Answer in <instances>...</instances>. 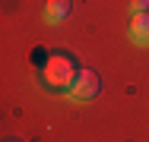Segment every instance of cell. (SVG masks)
<instances>
[{
  "label": "cell",
  "instance_id": "cell-1",
  "mask_svg": "<svg viewBox=\"0 0 149 142\" xmlns=\"http://www.w3.org/2000/svg\"><path fill=\"white\" fill-rule=\"evenodd\" d=\"M76 76H79V66H76V60L70 54H63V51L48 54L45 70H41V82L51 92H70V85L76 82Z\"/></svg>",
  "mask_w": 149,
  "mask_h": 142
},
{
  "label": "cell",
  "instance_id": "cell-2",
  "mask_svg": "<svg viewBox=\"0 0 149 142\" xmlns=\"http://www.w3.org/2000/svg\"><path fill=\"white\" fill-rule=\"evenodd\" d=\"M98 92H102V79H98V73H95V70H79V76H76V82L70 85L67 98L83 104V101H95Z\"/></svg>",
  "mask_w": 149,
  "mask_h": 142
},
{
  "label": "cell",
  "instance_id": "cell-3",
  "mask_svg": "<svg viewBox=\"0 0 149 142\" xmlns=\"http://www.w3.org/2000/svg\"><path fill=\"white\" fill-rule=\"evenodd\" d=\"M127 35L136 48H149V13H133L130 26H127Z\"/></svg>",
  "mask_w": 149,
  "mask_h": 142
},
{
  "label": "cell",
  "instance_id": "cell-4",
  "mask_svg": "<svg viewBox=\"0 0 149 142\" xmlns=\"http://www.w3.org/2000/svg\"><path fill=\"white\" fill-rule=\"evenodd\" d=\"M70 13H73V0H45V22L48 26H60Z\"/></svg>",
  "mask_w": 149,
  "mask_h": 142
},
{
  "label": "cell",
  "instance_id": "cell-5",
  "mask_svg": "<svg viewBox=\"0 0 149 142\" xmlns=\"http://www.w3.org/2000/svg\"><path fill=\"white\" fill-rule=\"evenodd\" d=\"M130 13H149V0H130Z\"/></svg>",
  "mask_w": 149,
  "mask_h": 142
},
{
  "label": "cell",
  "instance_id": "cell-6",
  "mask_svg": "<svg viewBox=\"0 0 149 142\" xmlns=\"http://www.w3.org/2000/svg\"><path fill=\"white\" fill-rule=\"evenodd\" d=\"M6 142H19V139H6Z\"/></svg>",
  "mask_w": 149,
  "mask_h": 142
}]
</instances>
